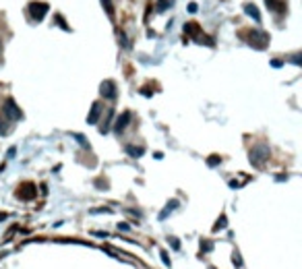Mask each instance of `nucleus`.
Wrapping results in <instances>:
<instances>
[{"label": "nucleus", "instance_id": "5701e85b", "mask_svg": "<svg viewBox=\"0 0 302 269\" xmlns=\"http://www.w3.org/2000/svg\"><path fill=\"white\" fill-rule=\"evenodd\" d=\"M172 246H174V248H180V242H178L176 238H172Z\"/></svg>", "mask_w": 302, "mask_h": 269}, {"label": "nucleus", "instance_id": "4468645a", "mask_svg": "<svg viewBox=\"0 0 302 269\" xmlns=\"http://www.w3.org/2000/svg\"><path fill=\"white\" fill-rule=\"evenodd\" d=\"M160 257H162V261H164L166 267H170V265H172V261H170V257H168L166 250H160Z\"/></svg>", "mask_w": 302, "mask_h": 269}, {"label": "nucleus", "instance_id": "423d86ee", "mask_svg": "<svg viewBox=\"0 0 302 269\" xmlns=\"http://www.w3.org/2000/svg\"><path fill=\"white\" fill-rule=\"evenodd\" d=\"M128 122H130V112H122L118 118H116V124H114V130L116 132H122L126 126H128Z\"/></svg>", "mask_w": 302, "mask_h": 269}, {"label": "nucleus", "instance_id": "412c9836", "mask_svg": "<svg viewBox=\"0 0 302 269\" xmlns=\"http://www.w3.org/2000/svg\"><path fill=\"white\" fill-rule=\"evenodd\" d=\"M292 62H294V64H300V62H302V60H300V54H294V56H292Z\"/></svg>", "mask_w": 302, "mask_h": 269}, {"label": "nucleus", "instance_id": "f3484780", "mask_svg": "<svg viewBox=\"0 0 302 269\" xmlns=\"http://www.w3.org/2000/svg\"><path fill=\"white\" fill-rule=\"evenodd\" d=\"M220 162H222V158H220V156H211V158L207 160V164H209L211 168H213V166H217V164H220Z\"/></svg>", "mask_w": 302, "mask_h": 269}, {"label": "nucleus", "instance_id": "7ed1b4c3", "mask_svg": "<svg viewBox=\"0 0 302 269\" xmlns=\"http://www.w3.org/2000/svg\"><path fill=\"white\" fill-rule=\"evenodd\" d=\"M46 13H48V5L46 3H31L29 5V15L36 21H42L44 17H46Z\"/></svg>", "mask_w": 302, "mask_h": 269}, {"label": "nucleus", "instance_id": "9d476101", "mask_svg": "<svg viewBox=\"0 0 302 269\" xmlns=\"http://www.w3.org/2000/svg\"><path fill=\"white\" fill-rule=\"evenodd\" d=\"M143 147H135V145H126V154L130 156V158H141L143 156Z\"/></svg>", "mask_w": 302, "mask_h": 269}, {"label": "nucleus", "instance_id": "f8f14e48", "mask_svg": "<svg viewBox=\"0 0 302 269\" xmlns=\"http://www.w3.org/2000/svg\"><path fill=\"white\" fill-rule=\"evenodd\" d=\"M184 33H191V36H197V33H199L197 23H187V25H184Z\"/></svg>", "mask_w": 302, "mask_h": 269}, {"label": "nucleus", "instance_id": "f03ea898", "mask_svg": "<svg viewBox=\"0 0 302 269\" xmlns=\"http://www.w3.org/2000/svg\"><path fill=\"white\" fill-rule=\"evenodd\" d=\"M3 110H5V116L9 120H21L23 118V112H21V108L15 104V99H7L5 102V106H3Z\"/></svg>", "mask_w": 302, "mask_h": 269}, {"label": "nucleus", "instance_id": "39448f33", "mask_svg": "<svg viewBox=\"0 0 302 269\" xmlns=\"http://www.w3.org/2000/svg\"><path fill=\"white\" fill-rule=\"evenodd\" d=\"M99 93H102L106 99H114L116 97V83L110 81V79L102 81V85H99Z\"/></svg>", "mask_w": 302, "mask_h": 269}, {"label": "nucleus", "instance_id": "6e6552de", "mask_svg": "<svg viewBox=\"0 0 302 269\" xmlns=\"http://www.w3.org/2000/svg\"><path fill=\"white\" fill-rule=\"evenodd\" d=\"M248 40H250V42H248L250 46H253V44H255V46H257L259 50H261V46H259V42H267V36H263V33H257V31H253V33H250V36H248Z\"/></svg>", "mask_w": 302, "mask_h": 269}, {"label": "nucleus", "instance_id": "b1692460", "mask_svg": "<svg viewBox=\"0 0 302 269\" xmlns=\"http://www.w3.org/2000/svg\"><path fill=\"white\" fill-rule=\"evenodd\" d=\"M0 48H3V44H0Z\"/></svg>", "mask_w": 302, "mask_h": 269}, {"label": "nucleus", "instance_id": "9b49d317", "mask_svg": "<svg viewBox=\"0 0 302 269\" xmlns=\"http://www.w3.org/2000/svg\"><path fill=\"white\" fill-rule=\"evenodd\" d=\"M176 207H178V201H172V203H168V205H166V209L160 213V220H166V215L170 213L172 209H176Z\"/></svg>", "mask_w": 302, "mask_h": 269}, {"label": "nucleus", "instance_id": "f257e3e1", "mask_svg": "<svg viewBox=\"0 0 302 269\" xmlns=\"http://www.w3.org/2000/svg\"><path fill=\"white\" fill-rule=\"evenodd\" d=\"M269 158H271V151H269V147L267 145H255L253 149L248 151V162L253 164V166H257V168H263L267 162H269Z\"/></svg>", "mask_w": 302, "mask_h": 269}, {"label": "nucleus", "instance_id": "6ab92c4d", "mask_svg": "<svg viewBox=\"0 0 302 269\" xmlns=\"http://www.w3.org/2000/svg\"><path fill=\"white\" fill-rule=\"evenodd\" d=\"M73 137H75V139H79V143H81L83 147H87V141H85V139H83V137H81V134H79V132H75V134H73Z\"/></svg>", "mask_w": 302, "mask_h": 269}, {"label": "nucleus", "instance_id": "ddd939ff", "mask_svg": "<svg viewBox=\"0 0 302 269\" xmlns=\"http://www.w3.org/2000/svg\"><path fill=\"white\" fill-rule=\"evenodd\" d=\"M201 248H203V253H211V250H213V242L211 240H201Z\"/></svg>", "mask_w": 302, "mask_h": 269}, {"label": "nucleus", "instance_id": "a211bd4d", "mask_svg": "<svg viewBox=\"0 0 302 269\" xmlns=\"http://www.w3.org/2000/svg\"><path fill=\"white\" fill-rule=\"evenodd\" d=\"M7 130H9V126H7V122H5L3 116H0V134H5Z\"/></svg>", "mask_w": 302, "mask_h": 269}, {"label": "nucleus", "instance_id": "4be33fe9", "mask_svg": "<svg viewBox=\"0 0 302 269\" xmlns=\"http://www.w3.org/2000/svg\"><path fill=\"white\" fill-rule=\"evenodd\" d=\"M104 3H106V9H108V13L112 15V5H110V0H104Z\"/></svg>", "mask_w": 302, "mask_h": 269}, {"label": "nucleus", "instance_id": "0eeeda50", "mask_svg": "<svg viewBox=\"0 0 302 269\" xmlns=\"http://www.w3.org/2000/svg\"><path fill=\"white\" fill-rule=\"evenodd\" d=\"M99 112H102V106H99V102H93L91 112H89V116H87V124H95V122H97Z\"/></svg>", "mask_w": 302, "mask_h": 269}, {"label": "nucleus", "instance_id": "2eb2a0df", "mask_svg": "<svg viewBox=\"0 0 302 269\" xmlns=\"http://www.w3.org/2000/svg\"><path fill=\"white\" fill-rule=\"evenodd\" d=\"M232 261H234V265H238V267H242V257H240V253L236 250V253L232 255Z\"/></svg>", "mask_w": 302, "mask_h": 269}, {"label": "nucleus", "instance_id": "dca6fc26", "mask_svg": "<svg viewBox=\"0 0 302 269\" xmlns=\"http://www.w3.org/2000/svg\"><path fill=\"white\" fill-rule=\"evenodd\" d=\"M220 228H226V217H224V215H222L220 220L215 222V226H213V230H220Z\"/></svg>", "mask_w": 302, "mask_h": 269}, {"label": "nucleus", "instance_id": "1a4fd4ad", "mask_svg": "<svg viewBox=\"0 0 302 269\" xmlns=\"http://www.w3.org/2000/svg\"><path fill=\"white\" fill-rule=\"evenodd\" d=\"M244 13H246L248 17H253L255 21H261V13L257 11V7H255V5H244Z\"/></svg>", "mask_w": 302, "mask_h": 269}, {"label": "nucleus", "instance_id": "aec40b11", "mask_svg": "<svg viewBox=\"0 0 302 269\" xmlns=\"http://www.w3.org/2000/svg\"><path fill=\"white\" fill-rule=\"evenodd\" d=\"M197 11H199L197 3H191V5H189V13H197Z\"/></svg>", "mask_w": 302, "mask_h": 269}, {"label": "nucleus", "instance_id": "20e7f679", "mask_svg": "<svg viewBox=\"0 0 302 269\" xmlns=\"http://www.w3.org/2000/svg\"><path fill=\"white\" fill-rule=\"evenodd\" d=\"M36 184H31V182H25L19 187V191H17V197L19 199H25V201H31L33 197H36Z\"/></svg>", "mask_w": 302, "mask_h": 269}]
</instances>
